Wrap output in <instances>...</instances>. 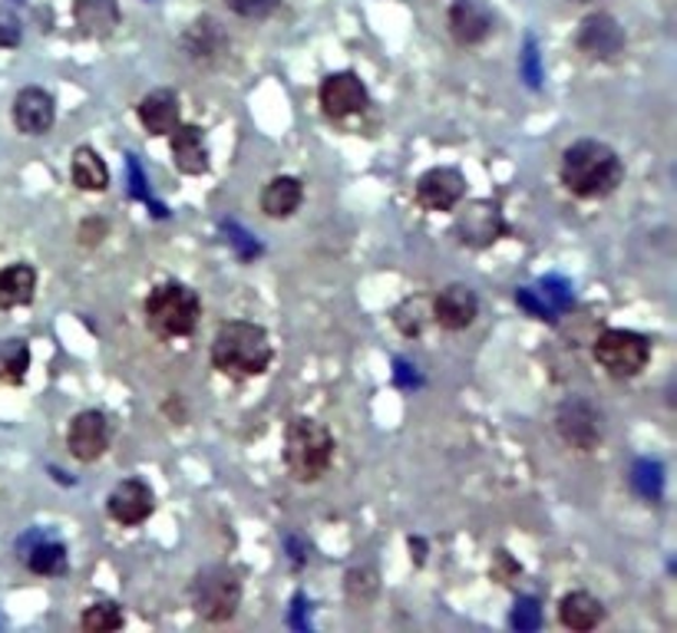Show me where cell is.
I'll return each mask as SVG.
<instances>
[{
	"mask_svg": "<svg viewBox=\"0 0 677 633\" xmlns=\"http://www.w3.org/2000/svg\"><path fill=\"white\" fill-rule=\"evenodd\" d=\"M625 181V165L608 142L582 139L562 152V185L575 198H608Z\"/></svg>",
	"mask_w": 677,
	"mask_h": 633,
	"instance_id": "1",
	"label": "cell"
},
{
	"mask_svg": "<svg viewBox=\"0 0 677 633\" xmlns=\"http://www.w3.org/2000/svg\"><path fill=\"white\" fill-rule=\"evenodd\" d=\"M271 340L261 324L252 320H229L219 327L212 340V366L225 376L252 379L271 366Z\"/></svg>",
	"mask_w": 677,
	"mask_h": 633,
	"instance_id": "2",
	"label": "cell"
},
{
	"mask_svg": "<svg viewBox=\"0 0 677 633\" xmlns=\"http://www.w3.org/2000/svg\"><path fill=\"white\" fill-rule=\"evenodd\" d=\"M142 314H145V327L162 337V340H179V337H189L202 317V301L192 288L186 284H159L149 291L145 304H142Z\"/></svg>",
	"mask_w": 677,
	"mask_h": 633,
	"instance_id": "3",
	"label": "cell"
},
{
	"mask_svg": "<svg viewBox=\"0 0 677 633\" xmlns=\"http://www.w3.org/2000/svg\"><path fill=\"white\" fill-rule=\"evenodd\" d=\"M334 462V436L317 419H294L284 436V466L297 482H320Z\"/></svg>",
	"mask_w": 677,
	"mask_h": 633,
	"instance_id": "4",
	"label": "cell"
},
{
	"mask_svg": "<svg viewBox=\"0 0 677 633\" xmlns=\"http://www.w3.org/2000/svg\"><path fill=\"white\" fill-rule=\"evenodd\" d=\"M192 610L209 623H229L242 607V581L232 567L212 564L202 567L189 587Z\"/></svg>",
	"mask_w": 677,
	"mask_h": 633,
	"instance_id": "5",
	"label": "cell"
},
{
	"mask_svg": "<svg viewBox=\"0 0 677 633\" xmlns=\"http://www.w3.org/2000/svg\"><path fill=\"white\" fill-rule=\"evenodd\" d=\"M592 353H595V363H598L608 376H615V379H631V376H638V373L647 366V360H651V343H647V337H641V333H634V330L611 327V330H602V333H598Z\"/></svg>",
	"mask_w": 677,
	"mask_h": 633,
	"instance_id": "6",
	"label": "cell"
},
{
	"mask_svg": "<svg viewBox=\"0 0 677 633\" xmlns=\"http://www.w3.org/2000/svg\"><path fill=\"white\" fill-rule=\"evenodd\" d=\"M453 232H456L459 245H466V248H492L505 235V219H502L495 201L472 198L456 211Z\"/></svg>",
	"mask_w": 677,
	"mask_h": 633,
	"instance_id": "7",
	"label": "cell"
},
{
	"mask_svg": "<svg viewBox=\"0 0 677 633\" xmlns=\"http://www.w3.org/2000/svg\"><path fill=\"white\" fill-rule=\"evenodd\" d=\"M556 430L562 436L565 446L579 449V453H595L602 446V415L598 409L582 399V396H572L559 406L556 412Z\"/></svg>",
	"mask_w": 677,
	"mask_h": 633,
	"instance_id": "8",
	"label": "cell"
},
{
	"mask_svg": "<svg viewBox=\"0 0 677 633\" xmlns=\"http://www.w3.org/2000/svg\"><path fill=\"white\" fill-rule=\"evenodd\" d=\"M109 439H113V430H109V419L106 412L100 409H83L70 419L67 426V449L73 459L80 462H96L106 456L109 449Z\"/></svg>",
	"mask_w": 677,
	"mask_h": 633,
	"instance_id": "9",
	"label": "cell"
},
{
	"mask_svg": "<svg viewBox=\"0 0 677 633\" xmlns=\"http://www.w3.org/2000/svg\"><path fill=\"white\" fill-rule=\"evenodd\" d=\"M575 44L585 57L592 60H615L621 50H625V27L605 14V11H595L588 14L582 24H579V34H575Z\"/></svg>",
	"mask_w": 677,
	"mask_h": 633,
	"instance_id": "10",
	"label": "cell"
},
{
	"mask_svg": "<svg viewBox=\"0 0 677 633\" xmlns=\"http://www.w3.org/2000/svg\"><path fill=\"white\" fill-rule=\"evenodd\" d=\"M320 106L330 119H351L367 106V86L358 73H330L320 83Z\"/></svg>",
	"mask_w": 677,
	"mask_h": 633,
	"instance_id": "11",
	"label": "cell"
},
{
	"mask_svg": "<svg viewBox=\"0 0 677 633\" xmlns=\"http://www.w3.org/2000/svg\"><path fill=\"white\" fill-rule=\"evenodd\" d=\"M466 195V178L456 168H430L417 181V204L427 211H453Z\"/></svg>",
	"mask_w": 677,
	"mask_h": 633,
	"instance_id": "12",
	"label": "cell"
},
{
	"mask_svg": "<svg viewBox=\"0 0 677 633\" xmlns=\"http://www.w3.org/2000/svg\"><path fill=\"white\" fill-rule=\"evenodd\" d=\"M152 508H155V495H152V489H149L145 482H139V479L119 482V485L109 492V499H106L109 518H113L116 525H122V528L142 525V521L152 515Z\"/></svg>",
	"mask_w": 677,
	"mask_h": 633,
	"instance_id": "13",
	"label": "cell"
},
{
	"mask_svg": "<svg viewBox=\"0 0 677 633\" xmlns=\"http://www.w3.org/2000/svg\"><path fill=\"white\" fill-rule=\"evenodd\" d=\"M11 116H14L17 132H24V136H44V132H50L54 122H57V103H54V96H50L47 90L27 86V90L17 93Z\"/></svg>",
	"mask_w": 677,
	"mask_h": 633,
	"instance_id": "14",
	"label": "cell"
},
{
	"mask_svg": "<svg viewBox=\"0 0 677 633\" xmlns=\"http://www.w3.org/2000/svg\"><path fill=\"white\" fill-rule=\"evenodd\" d=\"M450 34L459 47L482 44L492 34V11L486 8V0H453Z\"/></svg>",
	"mask_w": 677,
	"mask_h": 633,
	"instance_id": "15",
	"label": "cell"
},
{
	"mask_svg": "<svg viewBox=\"0 0 677 633\" xmlns=\"http://www.w3.org/2000/svg\"><path fill=\"white\" fill-rule=\"evenodd\" d=\"M479 314V297L466 284H450L433 301V320L443 330H466Z\"/></svg>",
	"mask_w": 677,
	"mask_h": 633,
	"instance_id": "16",
	"label": "cell"
},
{
	"mask_svg": "<svg viewBox=\"0 0 677 633\" xmlns=\"http://www.w3.org/2000/svg\"><path fill=\"white\" fill-rule=\"evenodd\" d=\"M139 113V122L149 136H168L179 122H183V113H179V96L173 90H152L139 99L136 106Z\"/></svg>",
	"mask_w": 677,
	"mask_h": 633,
	"instance_id": "17",
	"label": "cell"
},
{
	"mask_svg": "<svg viewBox=\"0 0 677 633\" xmlns=\"http://www.w3.org/2000/svg\"><path fill=\"white\" fill-rule=\"evenodd\" d=\"M73 21L83 37L90 40H106L119 27V4L116 0H77L73 4Z\"/></svg>",
	"mask_w": 677,
	"mask_h": 633,
	"instance_id": "18",
	"label": "cell"
},
{
	"mask_svg": "<svg viewBox=\"0 0 677 633\" xmlns=\"http://www.w3.org/2000/svg\"><path fill=\"white\" fill-rule=\"evenodd\" d=\"M173 162L183 175H206L209 172V145L199 126H176L173 132Z\"/></svg>",
	"mask_w": 677,
	"mask_h": 633,
	"instance_id": "19",
	"label": "cell"
},
{
	"mask_svg": "<svg viewBox=\"0 0 677 633\" xmlns=\"http://www.w3.org/2000/svg\"><path fill=\"white\" fill-rule=\"evenodd\" d=\"M304 201V185L294 175H278L261 191V211L268 219H291Z\"/></svg>",
	"mask_w": 677,
	"mask_h": 633,
	"instance_id": "20",
	"label": "cell"
},
{
	"mask_svg": "<svg viewBox=\"0 0 677 633\" xmlns=\"http://www.w3.org/2000/svg\"><path fill=\"white\" fill-rule=\"evenodd\" d=\"M559 620H562V626L585 633V630H595L605 620V607L588 590H572L559 600Z\"/></svg>",
	"mask_w": 677,
	"mask_h": 633,
	"instance_id": "21",
	"label": "cell"
},
{
	"mask_svg": "<svg viewBox=\"0 0 677 633\" xmlns=\"http://www.w3.org/2000/svg\"><path fill=\"white\" fill-rule=\"evenodd\" d=\"M37 294V271L31 265H11L0 271V310L27 307Z\"/></svg>",
	"mask_w": 677,
	"mask_h": 633,
	"instance_id": "22",
	"label": "cell"
},
{
	"mask_svg": "<svg viewBox=\"0 0 677 633\" xmlns=\"http://www.w3.org/2000/svg\"><path fill=\"white\" fill-rule=\"evenodd\" d=\"M183 44H186V54H189L192 60H199V63H212V60H219V57L229 50V40H225L222 27H219L212 17L196 21V24L186 31Z\"/></svg>",
	"mask_w": 677,
	"mask_h": 633,
	"instance_id": "23",
	"label": "cell"
},
{
	"mask_svg": "<svg viewBox=\"0 0 677 633\" xmlns=\"http://www.w3.org/2000/svg\"><path fill=\"white\" fill-rule=\"evenodd\" d=\"M73 185L83 191H106L109 188V165L103 155L90 145H80L73 152Z\"/></svg>",
	"mask_w": 677,
	"mask_h": 633,
	"instance_id": "24",
	"label": "cell"
},
{
	"mask_svg": "<svg viewBox=\"0 0 677 633\" xmlns=\"http://www.w3.org/2000/svg\"><path fill=\"white\" fill-rule=\"evenodd\" d=\"M31 370V347L27 340H4L0 343V383L21 386Z\"/></svg>",
	"mask_w": 677,
	"mask_h": 633,
	"instance_id": "25",
	"label": "cell"
},
{
	"mask_svg": "<svg viewBox=\"0 0 677 633\" xmlns=\"http://www.w3.org/2000/svg\"><path fill=\"white\" fill-rule=\"evenodd\" d=\"M394 324L404 337H420L433 324V301L427 297H407L394 310Z\"/></svg>",
	"mask_w": 677,
	"mask_h": 633,
	"instance_id": "26",
	"label": "cell"
},
{
	"mask_svg": "<svg viewBox=\"0 0 677 633\" xmlns=\"http://www.w3.org/2000/svg\"><path fill=\"white\" fill-rule=\"evenodd\" d=\"M27 558V567L40 577H54V574H63L67 571V548L60 541H34L31 551L24 554Z\"/></svg>",
	"mask_w": 677,
	"mask_h": 633,
	"instance_id": "27",
	"label": "cell"
},
{
	"mask_svg": "<svg viewBox=\"0 0 677 633\" xmlns=\"http://www.w3.org/2000/svg\"><path fill=\"white\" fill-rule=\"evenodd\" d=\"M122 623H126V617H122L119 603H113V600H96L80 617V626L86 633H113V630H122Z\"/></svg>",
	"mask_w": 677,
	"mask_h": 633,
	"instance_id": "28",
	"label": "cell"
},
{
	"mask_svg": "<svg viewBox=\"0 0 677 633\" xmlns=\"http://www.w3.org/2000/svg\"><path fill=\"white\" fill-rule=\"evenodd\" d=\"M631 489H634L641 499L657 502L661 492H664V469H661V462H654V459H638L634 469H631Z\"/></svg>",
	"mask_w": 677,
	"mask_h": 633,
	"instance_id": "29",
	"label": "cell"
},
{
	"mask_svg": "<svg viewBox=\"0 0 677 633\" xmlns=\"http://www.w3.org/2000/svg\"><path fill=\"white\" fill-rule=\"evenodd\" d=\"M377 571L374 567H354L351 574H348V597L354 600V603H371L374 600V594H377Z\"/></svg>",
	"mask_w": 677,
	"mask_h": 633,
	"instance_id": "30",
	"label": "cell"
},
{
	"mask_svg": "<svg viewBox=\"0 0 677 633\" xmlns=\"http://www.w3.org/2000/svg\"><path fill=\"white\" fill-rule=\"evenodd\" d=\"M510 623H513L520 633H533V630H539V626H542V607H539V600H536V597H520L516 607H513Z\"/></svg>",
	"mask_w": 677,
	"mask_h": 633,
	"instance_id": "31",
	"label": "cell"
},
{
	"mask_svg": "<svg viewBox=\"0 0 677 633\" xmlns=\"http://www.w3.org/2000/svg\"><path fill=\"white\" fill-rule=\"evenodd\" d=\"M539 297H542L556 314H562V310L572 307V288H569L562 278H546L542 288H539Z\"/></svg>",
	"mask_w": 677,
	"mask_h": 633,
	"instance_id": "32",
	"label": "cell"
},
{
	"mask_svg": "<svg viewBox=\"0 0 677 633\" xmlns=\"http://www.w3.org/2000/svg\"><path fill=\"white\" fill-rule=\"evenodd\" d=\"M229 11H235L245 21H265L278 11L281 0H225Z\"/></svg>",
	"mask_w": 677,
	"mask_h": 633,
	"instance_id": "33",
	"label": "cell"
},
{
	"mask_svg": "<svg viewBox=\"0 0 677 633\" xmlns=\"http://www.w3.org/2000/svg\"><path fill=\"white\" fill-rule=\"evenodd\" d=\"M24 37V24L11 8H0V50H11L17 47Z\"/></svg>",
	"mask_w": 677,
	"mask_h": 633,
	"instance_id": "34",
	"label": "cell"
},
{
	"mask_svg": "<svg viewBox=\"0 0 677 633\" xmlns=\"http://www.w3.org/2000/svg\"><path fill=\"white\" fill-rule=\"evenodd\" d=\"M516 304H520L526 314H533L536 320H556V310H552L542 297H536V291H529V288H520V291H516Z\"/></svg>",
	"mask_w": 677,
	"mask_h": 633,
	"instance_id": "35",
	"label": "cell"
},
{
	"mask_svg": "<svg viewBox=\"0 0 677 633\" xmlns=\"http://www.w3.org/2000/svg\"><path fill=\"white\" fill-rule=\"evenodd\" d=\"M489 574H492V581H499V584H513V581L520 577V564H516L510 554H505V551H495Z\"/></svg>",
	"mask_w": 677,
	"mask_h": 633,
	"instance_id": "36",
	"label": "cell"
},
{
	"mask_svg": "<svg viewBox=\"0 0 677 633\" xmlns=\"http://www.w3.org/2000/svg\"><path fill=\"white\" fill-rule=\"evenodd\" d=\"M225 235H229V242H232L235 248H242V258H255V255H261L258 242H255L248 232H242L238 225H225Z\"/></svg>",
	"mask_w": 677,
	"mask_h": 633,
	"instance_id": "37",
	"label": "cell"
},
{
	"mask_svg": "<svg viewBox=\"0 0 677 633\" xmlns=\"http://www.w3.org/2000/svg\"><path fill=\"white\" fill-rule=\"evenodd\" d=\"M523 73H526L529 86H539V83H542V70H539V50H536V44H533V40L526 44V54H523Z\"/></svg>",
	"mask_w": 677,
	"mask_h": 633,
	"instance_id": "38",
	"label": "cell"
},
{
	"mask_svg": "<svg viewBox=\"0 0 677 633\" xmlns=\"http://www.w3.org/2000/svg\"><path fill=\"white\" fill-rule=\"evenodd\" d=\"M129 175H132V191L149 201V191H145V181H142V172H139V162H136V159H129Z\"/></svg>",
	"mask_w": 677,
	"mask_h": 633,
	"instance_id": "39",
	"label": "cell"
},
{
	"mask_svg": "<svg viewBox=\"0 0 677 633\" xmlns=\"http://www.w3.org/2000/svg\"><path fill=\"white\" fill-rule=\"evenodd\" d=\"M397 379H400L404 386H420V376H417V370H413L410 363H404V360H397Z\"/></svg>",
	"mask_w": 677,
	"mask_h": 633,
	"instance_id": "40",
	"label": "cell"
}]
</instances>
